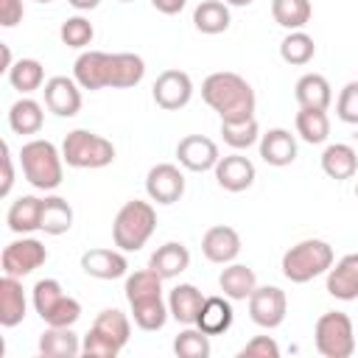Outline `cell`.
Listing matches in <instances>:
<instances>
[{
  "label": "cell",
  "instance_id": "obj_27",
  "mask_svg": "<svg viewBox=\"0 0 358 358\" xmlns=\"http://www.w3.org/2000/svg\"><path fill=\"white\" fill-rule=\"evenodd\" d=\"M322 171L330 179H336V182L352 179L355 171H358V154H355V148L347 145V143H330L322 151Z\"/></svg>",
  "mask_w": 358,
  "mask_h": 358
},
{
  "label": "cell",
  "instance_id": "obj_26",
  "mask_svg": "<svg viewBox=\"0 0 358 358\" xmlns=\"http://www.w3.org/2000/svg\"><path fill=\"white\" fill-rule=\"evenodd\" d=\"M294 98H296L299 109H327L333 103V90L324 76L305 73L294 87Z\"/></svg>",
  "mask_w": 358,
  "mask_h": 358
},
{
  "label": "cell",
  "instance_id": "obj_2",
  "mask_svg": "<svg viewBox=\"0 0 358 358\" xmlns=\"http://www.w3.org/2000/svg\"><path fill=\"white\" fill-rule=\"evenodd\" d=\"M201 98L227 123H238V120L255 117V103H257L255 101V90L238 73H229V70L210 73L201 81Z\"/></svg>",
  "mask_w": 358,
  "mask_h": 358
},
{
  "label": "cell",
  "instance_id": "obj_25",
  "mask_svg": "<svg viewBox=\"0 0 358 358\" xmlns=\"http://www.w3.org/2000/svg\"><path fill=\"white\" fill-rule=\"evenodd\" d=\"M148 266H151L162 280H173V277H179L182 271H187V266H190V252H187L185 243L168 241V243H162V246L148 257Z\"/></svg>",
  "mask_w": 358,
  "mask_h": 358
},
{
  "label": "cell",
  "instance_id": "obj_21",
  "mask_svg": "<svg viewBox=\"0 0 358 358\" xmlns=\"http://www.w3.org/2000/svg\"><path fill=\"white\" fill-rule=\"evenodd\" d=\"M218 288L232 302H246L257 288V277L246 263H227L218 274Z\"/></svg>",
  "mask_w": 358,
  "mask_h": 358
},
{
  "label": "cell",
  "instance_id": "obj_35",
  "mask_svg": "<svg viewBox=\"0 0 358 358\" xmlns=\"http://www.w3.org/2000/svg\"><path fill=\"white\" fill-rule=\"evenodd\" d=\"M296 134L310 143V145H319L330 137V117H327V109H299L296 112Z\"/></svg>",
  "mask_w": 358,
  "mask_h": 358
},
{
  "label": "cell",
  "instance_id": "obj_13",
  "mask_svg": "<svg viewBox=\"0 0 358 358\" xmlns=\"http://www.w3.org/2000/svg\"><path fill=\"white\" fill-rule=\"evenodd\" d=\"M176 159L182 168L193 171V173H204V171H213L221 159L218 154V145L204 137V134H187L176 143Z\"/></svg>",
  "mask_w": 358,
  "mask_h": 358
},
{
  "label": "cell",
  "instance_id": "obj_8",
  "mask_svg": "<svg viewBox=\"0 0 358 358\" xmlns=\"http://www.w3.org/2000/svg\"><path fill=\"white\" fill-rule=\"evenodd\" d=\"M313 344H316V352L324 358H350L355 352L352 319L341 310L322 313L313 327Z\"/></svg>",
  "mask_w": 358,
  "mask_h": 358
},
{
  "label": "cell",
  "instance_id": "obj_36",
  "mask_svg": "<svg viewBox=\"0 0 358 358\" xmlns=\"http://www.w3.org/2000/svg\"><path fill=\"white\" fill-rule=\"evenodd\" d=\"M280 56H282L285 64H294V67L308 64V62L316 56L313 36H308L305 31H291V34L280 42Z\"/></svg>",
  "mask_w": 358,
  "mask_h": 358
},
{
  "label": "cell",
  "instance_id": "obj_14",
  "mask_svg": "<svg viewBox=\"0 0 358 358\" xmlns=\"http://www.w3.org/2000/svg\"><path fill=\"white\" fill-rule=\"evenodd\" d=\"M45 106L56 117H73L81 109V84L67 76H53L45 81Z\"/></svg>",
  "mask_w": 358,
  "mask_h": 358
},
{
  "label": "cell",
  "instance_id": "obj_29",
  "mask_svg": "<svg viewBox=\"0 0 358 358\" xmlns=\"http://www.w3.org/2000/svg\"><path fill=\"white\" fill-rule=\"evenodd\" d=\"M131 308V319L140 330L145 333H154V330H162L171 310H168V302L162 299V294L157 296H145V299H137V302H129Z\"/></svg>",
  "mask_w": 358,
  "mask_h": 358
},
{
  "label": "cell",
  "instance_id": "obj_6",
  "mask_svg": "<svg viewBox=\"0 0 358 358\" xmlns=\"http://www.w3.org/2000/svg\"><path fill=\"white\" fill-rule=\"evenodd\" d=\"M157 229V210L151 201L131 199L126 201L112 224V241L120 252H137L148 243V238Z\"/></svg>",
  "mask_w": 358,
  "mask_h": 358
},
{
  "label": "cell",
  "instance_id": "obj_22",
  "mask_svg": "<svg viewBox=\"0 0 358 358\" xmlns=\"http://www.w3.org/2000/svg\"><path fill=\"white\" fill-rule=\"evenodd\" d=\"M204 294L193 285V282H179L171 294H168V310L179 324H196L199 310L204 305Z\"/></svg>",
  "mask_w": 358,
  "mask_h": 358
},
{
  "label": "cell",
  "instance_id": "obj_39",
  "mask_svg": "<svg viewBox=\"0 0 358 358\" xmlns=\"http://www.w3.org/2000/svg\"><path fill=\"white\" fill-rule=\"evenodd\" d=\"M221 137H224V143H227L232 151H243V148H249V145H255V143L260 140V126H257L255 117L238 120V123L221 120Z\"/></svg>",
  "mask_w": 358,
  "mask_h": 358
},
{
  "label": "cell",
  "instance_id": "obj_5",
  "mask_svg": "<svg viewBox=\"0 0 358 358\" xmlns=\"http://www.w3.org/2000/svg\"><path fill=\"white\" fill-rule=\"evenodd\" d=\"M336 263V255H333V246L322 238H305L299 243H294L285 255H282V277L288 282H310L313 277L319 274H327V268Z\"/></svg>",
  "mask_w": 358,
  "mask_h": 358
},
{
  "label": "cell",
  "instance_id": "obj_15",
  "mask_svg": "<svg viewBox=\"0 0 358 358\" xmlns=\"http://www.w3.org/2000/svg\"><path fill=\"white\" fill-rule=\"evenodd\" d=\"M201 252L210 263H218V266H227V263H235V257L241 255V235L238 229L227 227V224H218V227H210L201 238Z\"/></svg>",
  "mask_w": 358,
  "mask_h": 358
},
{
  "label": "cell",
  "instance_id": "obj_47",
  "mask_svg": "<svg viewBox=\"0 0 358 358\" xmlns=\"http://www.w3.org/2000/svg\"><path fill=\"white\" fill-rule=\"evenodd\" d=\"M0 53H3V67H0V70H3V73H8V70H11V64H14V62H11V48H8L6 42H0Z\"/></svg>",
  "mask_w": 358,
  "mask_h": 358
},
{
  "label": "cell",
  "instance_id": "obj_7",
  "mask_svg": "<svg viewBox=\"0 0 358 358\" xmlns=\"http://www.w3.org/2000/svg\"><path fill=\"white\" fill-rule=\"evenodd\" d=\"M62 157H64V162L70 168L95 171V168L112 165L115 145L106 137H101V134H95L90 129H73V131H67V137L62 143Z\"/></svg>",
  "mask_w": 358,
  "mask_h": 358
},
{
  "label": "cell",
  "instance_id": "obj_17",
  "mask_svg": "<svg viewBox=\"0 0 358 358\" xmlns=\"http://www.w3.org/2000/svg\"><path fill=\"white\" fill-rule=\"evenodd\" d=\"M327 294L341 302L358 299V252L344 255L327 268Z\"/></svg>",
  "mask_w": 358,
  "mask_h": 358
},
{
  "label": "cell",
  "instance_id": "obj_51",
  "mask_svg": "<svg viewBox=\"0 0 358 358\" xmlns=\"http://www.w3.org/2000/svg\"><path fill=\"white\" fill-rule=\"evenodd\" d=\"M120 3H131V0H120Z\"/></svg>",
  "mask_w": 358,
  "mask_h": 358
},
{
  "label": "cell",
  "instance_id": "obj_37",
  "mask_svg": "<svg viewBox=\"0 0 358 358\" xmlns=\"http://www.w3.org/2000/svg\"><path fill=\"white\" fill-rule=\"evenodd\" d=\"M173 352L179 358H207L213 352L210 336L204 330H199L196 324H185V330L173 338Z\"/></svg>",
  "mask_w": 358,
  "mask_h": 358
},
{
  "label": "cell",
  "instance_id": "obj_10",
  "mask_svg": "<svg viewBox=\"0 0 358 358\" xmlns=\"http://www.w3.org/2000/svg\"><path fill=\"white\" fill-rule=\"evenodd\" d=\"M246 302H249V319L257 327L274 330V327H280L285 322L288 299H285L282 288H277V285H257Z\"/></svg>",
  "mask_w": 358,
  "mask_h": 358
},
{
  "label": "cell",
  "instance_id": "obj_19",
  "mask_svg": "<svg viewBox=\"0 0 358 358\" xmlns=\"http://www.w3.org/2000/svg\"><path fill=\"white\" fill-rule=\"evenodd\" d=\"M257 145H260V157L266 165L285 168L296 159V140L288 129H268L266 134H260Z\"/></svg>",
  "mask_w": 358,
  "mask_h": 358
},
{
  "label": "cell",
  "instance_id": "obj_11",
  "mask_svg": "<svg viewBox=\"0 0 358 358\" xmlns=\"http://www.w3.org/2000/svg\"><path fill=\"white\" fill-rule=\"evenodd\" d=\"M154 101L165 112H176L190 103L193 98V81L185 70H162L154 81Z\"/></svg>",
  "mask_w": 358,
  "mask_h": 358
},
{
  "label": "cell",
  "instance_id": "obj_42",
  "mask_svg": "<svg viewBox=\"0 0 358 358\" xmlns=\"http://www.w3.org/2000/svg\"><path fill=\"white\" fill-rule=\"evenodd\" d=\"M238 358H280V344L271 336H255L241 347Z\"/></svg>",
  "mask_w": 358,
  "mask_h": 358
},
{
  "label": "cell",
  "instance_id": "obj_30",
  "mask_svg": "<svg viewBox=\"0 0 358 358\" xmlns=\"http://www.w3.org/2000/svg\"><path fill=\"white\" fill-rule=\"evenodd\" d=\"M232 17H229V6L221 3V0H201L193 11V25L196 31L207 34V36H215V34H224L229 28Z\"/></svg>",
  "mask_w": 358,
  "mask_h": 358
},
{
  "label": "cell",
  "instance_id": "obj_24",
  "mask_svg": "<svg viewBox=\"0 0 358 358\" xmlns=\"http://www.w3.org/2000/svg\"><path fill=\"white\" fill-rule=\"evenodd\" d=\"M39 221H42V199L39 196H20L11 201V207L6 213V224L14 235L36 232Z\"/></svg>",
  "mask_w": 358,
  "mask_h": 358
},
{
  "label": "cell",
  "instance_id": "obj_46",
  "mask_svg": "<svg viewBox=\"0 0 358 358\" xmlns=\"http://www.w3.org/2000/svg\"><path fill=\"white\" fill-rule=\"evenodd\" d=\"M76 11H92V8H98L101 6V0H67Z\"/></svg>",
  "mask_w": 358,
  "mask_h": 358
},
{
  "label": "cell",
  "instance_id": "obj_43",
  "mask_svg": "<svg viewBox=\"0 0 358 358\" xmlns=\"http://www.w3.org/2000/svg\"><path fill=\"white\" fill-rule=\"evenodd\" d=\"M22 0H0V25L3 28H14L17 22H22Z\"/></svg>",
  "mask_w": 358,
  "mask_h": 358
},
{
  "label": "cell",
  "instance_id": "obj_33",
  "mask_svg": "<svg viewBox=\"0 0 358 358\" xmlns=\"http://www.w3.org/2000/svg\"><path fill=\"white\" fill-rule=\"evenodd\" d=\"M310 0H271V17L288 31H302L310 22Z\"/></svg>",
  "mask_w": 358,
  "mask_h": 358
},
{
  "label": "cell",
  "instance_id": "obj_45",
  "mask_svg": "<svg viewBox=\"0 0 358 358\" xmlns=\"http://www.w3.org/2000/svg\"><path fill=\"white\" fill-rule=\"evenodd\" d=\"M185 3H187V0H151V6H154L159 14H168V17H171V14H179V11L185 8Z\"/></svg>",
  "mask_w": 358,
  "mask_h": 358
},
{
  "label": "cell",
  "instance_id": "obj_49",
  "mask_svg": "<svg viewBox=\"0 0 358 358\" xmlns=\"http://www.w3.org/2000/svg\"><path fill=\"white\" fill-rule=\"evenodd\" d=\"M36 3H50V0H36Z\"/></svg>",
  "mask_w": 358,
  "mask_h": 358
},
{
  "label": "cell",
  "instance_id": "obj_44",
  "mask_svg": "<svg viewBox=\"0 0 358 358\" xmlns=\"http://www.w3.org/2000/svg\"><path fill=\"white\" fill-rule=\"evenodd\" d=\"M0 148H3V185H0V196L6 199L11 193V187H14V165H11V148H8V143H3Z\"/></svg>",
  "mask_w": 358,
  "mask_h": 358
},
{
  "label": "cell",
  "instance_id": "obj_3",
  "mask_svg": "<svg viewBox=\"0 0 358 358\" xmlns=\"http://www.w3.org/2000/svg\"><path fill=\"white\" fill-rule=\"evenodd\" d=\"M131 338V322L123 310L106 308L95 316L92 327L81 336V355L87 358H115Z\"/></svg>",
  "mask_w": 358,
  "mask_h": 358
},
{
  "label": "cell",
  "instance_id": "obj_41",
  "mask_svg": "<svg viewBox=\"0 0 358 358\" xmlns=\"http://www.w3.org/2000/svg\"><path fill=\"white\" fill-rule=\"evenodd\" d=\"M336 115L341 123L358 126V81H347L336 101Z\"/></svg>",
  "mask_w": 358,
  "mask_h": 358
},
{
  "label": "cell",
  "instance_id": "obj_20",
  "mask_svg": "<svg viewBox=\"0 0 358 358\" xmlns=\"http://www.w3.org/2000/svg\"><path fill=\"white\" fill-rule=\"evenodd\" d=\"M28 313V302H25V291L20 277L3 274L0 280V324L3 327H17Z\"/></svg>",
  "mask_w": 358,
  "mask_h": 358
},
{
  "label": "cell",
  "instance_id": "obj_48",
  "mask_svg": "<svg viewBox=\"0 0 358 358\" xmlns=\"http://www.w3.org/2000/svg\"><path fill=\"white\" fill-rule=\"evenodd\" d=\"M224 3H227V6H238V8H241V6H249V3H255V0H224Z\"/></svg>",
  "mask_w": 358,
  "mask_h": 358
},
{
  "label": "cell",
  "instance_id": "obj_31",
  "mask_svg": "<svg viewBox=\"0 0 358 358\" xmlns=\"http://www.w3.org/2000/svg\"><path fill=\"white\" fill-rule=\"evenodd\" d=\"M45 123V112H42V103H36L34 98H20L11 103L8 109V126L14 134H36Z\"/></svg>",
  "mask_w": 358,
  "mask_h": 358
},
{
  "label": "cell",
  "instance_id": "obj_18",
  "mask_svg": "<svg viewBox=\"0 0 358 358\" xmlns=\"http://www.w3.org/2000/svg\"><path fill=\"white\" fill-rule=\"evenodd\" d=\"M81 268L95 280H120L129 274V260L120 249H90L81 255Z\"/></svg>",
  "mask_w": 358,
  "mask_h": 358
},
{
  "label": "cell",
  "instance_id": "obj_32",
  "mask_svg": "<svg viewBox=\"0 0 358 358\" xmlns=\"http://www.w3.org/2000/svg\"><path fill=\"white\" fill-rule=\"evenodd\" d=\"M73 227V207L62 196H45L42 199V221L39 229L45 235H64Z\"/></svg>",
  "mask_w": 358,
  "mask_h": 358
},
{
  "label": "cell",
  "instance_id": "obj_1",
  "mask_svg": "<svg viewBox=\"0 0 358 358\" xmlns=\"http://www.w3.org/2000/svg\"><path fill=\"white\" fill-rule=\"evenodd\" d=\"M145 76V62L137 53H103V50H84L73 64V78L81 90H126L137 87Z\"/></svg>",
  "mask_w": 358,
  "mask_h": 358
},
{
  "label": "cell",
  "instance_id": "obj_9",
  "mask_svg": "<svg viewBox=\"0 0 358 358\" xmlns=\"http://www.w3.org/2000/svg\"><path fill=\"white\" fill-rule=\"evenodd\" d=\"M48 260V249L42 241L36 238H28L22 235L20 241H11L3 255H0V263H3V274H11V277H28L31 271H36L42 263Z\"/></svg>",
  "mask_w": 358,
  "mask_h": 358
},
{
  "label": "cell",
  "instance_id": "obj_50",
  "mask_svg": "<svg viewBox=\"0 0 358 358\" xmlns=\"http://www.w3.org/2000/svg\"><path fill=\"white\" fill-rule=\"evenodd\" d=\"M355 196H358V185H355Z\"/></svg>",
  "mask_w": 358,
  "mask_h": 358
},
{
  "label": "cell",
  "instance_id": "obj_40",
  "mask_svg": "<svg viewBox=\"0 0 358 358\" xmlns=\"http://www.w3.org/2000/svg\"><path fill=\"white\" fill-rule=\"evenodd\" d=\"M59 36H62V42H64L67 48L84 50V48L92 42V36H95V28H92V22H90L87 17L78 14V17H67V20L62 22Z\"/></svg>",
  "mask_w": 358,
  "mask_h": 358
},
{
  "label": "cell",
  "instance_id": "obj_34",
  "mask_svg": "<svg viewBox=\"0 0 358 358\" xmlns=\"http://www.w3.org/2000/svg\"><path fill=\"white\" fill-rule=\"evenodd\" d=\"M6 76H8V84L17 92H22V95H31V92H36L45 84V67L36 59H20V62H14Z\"/></svg>",
  "mask_w": 358,
  "mask_h": 358
},
{
  "label": "cell",
  "instance_id": "obj_28",
  "mask_svg": "<svg viewBox=\"0 0 358 358\" xmlns=\"http://www.w3.org/2000/svg\"><path fill=\"white\" fill-rule=\"evenodd\" d=\"M39 352L50 358H76L81 355V338L73 333V327H45L39 336Z\"/></svg>",
  "mask_w": 358,
  "mask_h": 358
},
{
  "label": "cell",
  "instance_id": "obj_16",
  "mask_svg": "<svg viewBox=\"0 0 358 358\" xmlns=\"http://www.w3.org/2000/svg\"><path fill=\"white\" fill-rule=\"evenodd\" d=\"M215 171V182L229 190V193H241V190H249L252 182H255V162L243 154H227L218 159V165L213 168Z\"/></svg>",
  "mask_w": 358,
  "mask_h": 358
},
{
  "label": "cell",
  "instance_id": "obj_12",
  "mask_svg": "<svg viewBox=\"0 0 358 358\" xmlns=\"http://www.w3.org/2000/svg\"><path fill=\"white\" fill-rule=\"evenodd\" d=\"M145 193L157 204H176L185 196V173L171 162H159L145 173Z\"/></svg>",
  "mask_w": 358,
  "mask_h": 358
},
{
  "label": "cell",
  "instance_id": "obj_38",
  "mask_svg": "<svg viewBox=\"0 0 358 358\" xmlns=\"http://www.w3.org/2000/svg\"><path fill=\"white\" fill-rule=\"evenodd\" d=\"M67 294H64V288H62V282L59 280H53V277H45V280H36V285H34V291H31V299H34V310L39 313V319L45 322L53 310H56V305L64 299Z\"/></svg>",
  "mask_w": 358,
  "mask_h": 358
},
{
  "label": "cell",
  "instance_id": "obj_4",
  "mask_svg": "<svg viewBox=\"0 0 358 358\" xmlns=\"http://www.w3.org/2000/svg\"><path fill=\"white\" fill-rule=\"evenodd\" d=\"M22 176L36 190H56L64 179V157L50 140H28L20 148Z\"/></svg>",
  "mask_w": 358,
  "mask_h": 358
},
{
  "label": "cell",
  "instance_id": "obj_23",
  "mask_svg": "<svg viewBox=\"0 0 358 358\" xmlns=\"http://www.w3.org/2000/svg\"><path fill=\"white\" fill-rule=\"evenodd\" d=\"M232 299L229 296H207L201 310H199V319H196V327L204 330L207 336H221L232 327Z\"/></svg>",
  "mask_w": 358,
  "mask_h": 358
}]
</instances>
